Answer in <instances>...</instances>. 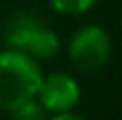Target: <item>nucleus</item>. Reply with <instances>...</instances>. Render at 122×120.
<instances>
[{
    "label": "nucleus",
    "instance_id": "nucleus-1",
    "mask_svg": "<svg viewBox=\"0 0 122 120\" xmlns=\"http://www.w3.org/2000/svg\"><path fill=\"white\" fill-rule=\"evenodd\" d=\"M41 79V68L30 54L9 48L0 52V111L9 113L18 104L36 98Z\"/></svg>",
    "mask_w": 122,
    "mask_h": 120
},
{
    "label": "nucleus",
    "instance_id": "nucleus-2",
    "mask_svg": "<svg viewBox=\"0 0 122 120\" xmlns=\"http://www.w3.org/2000/svg\"><path fill=\"white\" fill-rule=\"evenodd\" d=\"M5 45L9 50L30 54L32 59H50L59 50V36L39 14L20 9L7 21L5 27Z\"/></svg>",
    "mask_w": 122,
    "mask_h": 120
},
{
    "label": "nucleus",
    "instance_id": "nucleus-3",
    "mask_svg": "<svg viewBox=\"0 0 122 120\" xmlns=\"http://www.w3.org/2000/svg\"><path fill=\"white\" fill-rule=\"evenodd\" d=\"M111 39L100 25H84L68 41V59L84 75H95L109 63Z\"/></svg>",
    "mask_w": 122,
    "mask_h": 120
},
{
    "label": "nucleus",
    "instance_id": "nucleus-4",
    "mask_svg": "<svg viewBox=\"0 0 122 120\" xmlns=\"http://www.w3.org/2000/svg\"><path fill=\"white\" fill-rule=\"evenodd\" d=\"M81 98L77 79L68 73H50L41 79L36 100L43 104L48 113H66L72 111Z\"/></svg>",
    "mask_w": 122,
    "mask_h": 120
},
{
    "label": "nucleus",
    "instance_id": "nucleus-5",
    "mask_svg": "<svg viewBox=\"0 0 122 120\" xmlns=\"http://www.w3.org/2000/svg\"><path fill=\"white\" fill-rule=\"evenodd\" d=\"M9 116H11V120H45L48 118V111L43 109V104L36 98H32L27 102L18 104L16 109H11Z\"/></svg>",
    "mask_w": 122,
    "mask_h": 120
},
{
    "label": "nucleus",
    "instance_id": "nucleus-6",
    "mask_svg": "<svg viewBox=\"0 0 122 120\" xmlns=\"http://www.w3.org/2000/svg\"><path fill=\"white\" fill-rule=\"evenodd\" d=\"M95 2L97 0H50L52 9L59 11V14H63V16H79V14H86Z\"/></svg>",
    "mask_w": 122,
    "mask_h": 120
},
{
    "label": "nucleus",
    "instance_id": "nucleus-7",
    "mask_svg": "<svg viewBox=\"0 0 122 120\" xmlns=\"http://www.w3.org/2000/svg\"><path fill=\"white\" fill-rule=\"evenodd\" d=\"M45 120H84L81 116H75V113L66 111V113H52V118H45Z\"/></svg>",
    "mask_w": 122,
    "mask_h": 120
}]
</instances>
